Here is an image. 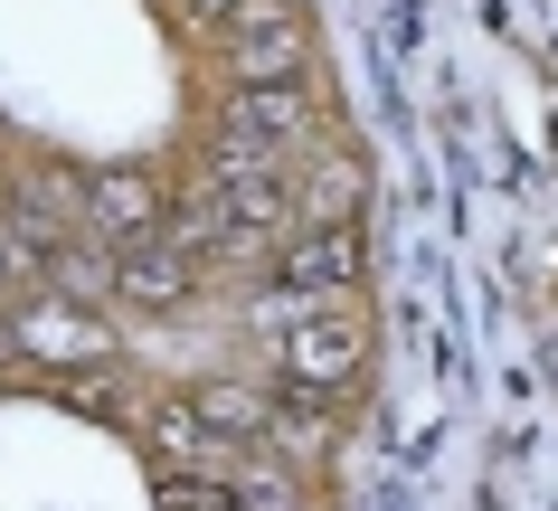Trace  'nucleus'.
<instances>
[{"label":"nucleus","mask_w":558,"mask_h":511,"mask_svg":"<svg viewBox=\"0 0 558 511\" xmlns=\"http://www.w3.org/2000/svg\"><path fill=\"white\" fill-rule=\"evenodd\" d=\"M228 10H236V0H180V20H199V29H218Z\"/></svg>","instance_id":"11"},{"label":"nucleus","mask_w":558,"mask_h":511,"mask_svg":"<svg viewBox=\"0 0 558 511\" xmlns=\"http://www.w3.org/2000/svg\"><path fill=\"white\" fill-rule=\"evenodd\" d=\"M20 275H29V266H20V246L0 238V294H10V284H20Z\"/></svg>","instance_id":"12"},{"label":"nucleus","mask_w":558,"mask_h":511,"mask_svg":"<svg viewBox=\"0 0 558 511\" xmlns=\"http://www.w3.org/2000/svg\"><path fill=\"white\" fill-rule=\"evenodd\" d=\"M76 228H86L95 246L133 256V246H151L161 228H171V199H161L151 171H86V209H76Z\"/></svg>","instance_id":"7"},{"label":"nucleus","mask_w":558,"mask_h":511,"mask_svg":"<svg viewBox=\"0 0 558 511\" xmlns=\"http://www.w3.org/2000/svg\"><path fill=\"white\" fill-rule=\"evenodd\" d=\"M246 331L265 341V379H284V389H323L331 398L369 361V323H360L351 303H294V294H265L256 284Z\"/></svg>","instance_id":"1"},{"label":"nucleus","mask_w":558,"mask_h":511,"mask_svg":"<svg viewBox=\"0 0 558 511\" xmlns=\"http://www.w3.org/2000/svg\"><path fill=\"white\" fill-rule=\"evenodd\" d=\"M228 86H303V10L294 0H236L218 20Z\"/></svg>","instance_id":"4"},{"label":"nucleus","mask_w":558,"mask_h":511,"mask_svg":"<svg viewBox=\"0 0 558 511\" xmlns=\"http://www.w3.org/2000/svg\"><path fill=\"white\" fill-rule=\"evenodd\" d=\"M0 199H10V181H0Z\"/></svg>","instance_id":"13"},{"label":"nucleus","mask_w":558,"mask_h":511,"mask_svg":"<svg viewBox=\"0 0 558 511\" xmlns=\"http://www.w3.org/2000/svg\"><path fill=\"white\" fill-rule=\"evenodd\" d=\"M351 284H360V228H294L265 246V294L351 303Z\"/></svg>","instance_id":"5"},{"label":"nucleus","mask_w":558,"mask_h":511,"mask_svg":"<svg viewBox=\"0 0 558 511\" xmlns=\"http://www.w3.org/2000/svg\"><path fill=\"white\" fill-rule=\"evenodd\" d=\"M143 446L161 454V474H218V483H236V474H246V454H265V446H236V436H218V426H208L180 389L143 407Z\"/></svg>","instance_id":"6"},{"label":"nucleus","mask_w":558,"mask_h":511,"mask_svg":"<svg viewBox=\"0 0 558 511\" xmlns=\"http://www.w3.org/2000/svg\"><path fill=\"white\" fill-rule=\"evenodd\" d=\"M190 407H199L218 436H236V446H265V417H275V379H246V369H218V379H190Z\"/></svg>","instance_id":"9"},{"label":"nucleus","mask_w":558,"mask_h":511,"mask_svg":"<svg viewBox=\"0 0 558 511\" xmlns=\"http://www.w3.org/2000/svg\"><path fill=\"white\" fill-rule=\"evenodd\" d=\"M0 331H10V351L38 361L48 379H105V369L123 361V331L105 323L95 303H66V294H48V284L10 303V323H0Z\"/></svg>","instance_id":"2"},{"label":"nucleus","mask_w":558,"mask_h":511,"mask_svg":"<svg viewBox=\"0 0 558 511\" xmlns=\"http://www.w3.org/2000/svg\"><path fill=\"white\" fill-rule=\"evenodd\" d=\"M313 133V95L303 86H228L218 95V123H208V161H236V171H284Z\"/></svg>","instance_id":"3"},{"label":"nucleus","mask_w":558,"mask_h":511,"mask_svg":"<svg viewBox=\"0 0 558 511\" xmlns=\"http://www.w3.org/2000/svg\"><path fill=\"white\" fill-rule=\"evenodd\" d=\"M38 275H48V294L95 303V294H114V246H95L86 228H76V238H58L48 256H38Z\"/></svg>","instance_id":"10"},{"label":"nucleus","mask_w":558,"mask_h":511,"mask_svg":"<svg viewBox=\"0 0 558 511\" xmlns=\"http://www.w3.org/2000/svg\"><path fill=\"white\" fill-rule=\"evenodd\" d=\"M114 294L133 303V313H190V294H199V266L180 256L171 238H151V246H133V256H114Z\"/></svg>","instance_id":"8"}]
</instances>
